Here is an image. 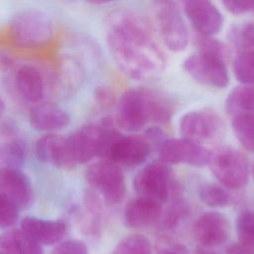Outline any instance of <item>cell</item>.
Instances as JSON below:
<instances>
[{
    "mask_svg": "<svg viewBox=\"0 0 254 254\" xmlns=\"http://www.w3.org/2000/svg\"><path fill=\"white\" fill-rule=\"evenodd\" d=\"M133 189L137 196L164 203L178 193L179 186L170 165L158 160L145 165L137 172L133 179Z\"/></svg>",
    "mask_w": 254,
    "mask_h": 254,
    "instance_id": "cell-5",
    "label": "cell"
},
{
    "mask_svg": "<svg viewBox=\"0 0 254 254\" xmlns=\"http://www.w3.org/2000/svg\"><path fill=\"white\" fill-rule=\"evenodd\" d=\"M222 5L234 15L254 12V0H225L222 1Z\"/></svg>",
    "mask_w": 254,
    "mask_h": 254,
    "instance_id": "cell-34",
    "label": "cell"
},
{
    "mask_svg": "<svg viewBox=\"0 0 254 254\" xmlns=\"http://www.w3.org/2000/svg\"><path fill=\"white\" fill-rule=\"evenodd\" d=\"M209 167L214 178L228 190H239L247 184L249 164L246 157L237 150H219L212 155Z\"/></svg>",
    "mask_w": 254,
    "mask_h": 254,
    "instance_id": "cell-9",
    "label": "cell"
},
{
    "mask_svg": "<svg viewBox=\"0 0 254 254\" xmlns=\"http://www.w3.org/2000/svg\"><path fill=\"white\" fill-rule=\"evenodd\" d=\"M252 176H253V179H254V164H253V167H252Z\"/></svg>",
    "mask_w": 254,
    "mask_h": 254,
    "instance_id": "cell-39",
    "label": "cell"
},
{
    "mask_svg": "<svg viewBox=\"0 0 254 254\" xmlns=\"http://www.w3.org/2000/svg\"><path fill=\"white\" fill-rule=\"evenodd\" d=\"M0 195L6 197L19 209L29 207L34 199V190L29 177L20 169L1 168Z\"/></svg>",
    "mask_w": 254,
    "mask_h": 254,
    "instance_id": "cell-14",
    "label": "cell"
},
{
    "mask_svg": "<svg viewBox=\"0 0 254 254\" xmlns=\"http://www.w3.org/2000/svg\"><path fill=\"white\" fill-rule=\"evenodd\" d=\"M1 254H7V253H4V252H1Z\"/></svg>",
    "mask_w": 254,
    "mask_h": 254,
    "instance_id": "cell-40",
    "label": "cell"
},
{
    "mask_svg": "<svg viewBox=\"0 0 254 254\" xmlns=\"http://www.w3.org/2000/svg\"><path fill=\"white\" fill-rule=\"evenodd\" d=\"M113 254H151V245L145 236L134 234L122 239Z\"/></svg>",
    "mask_w": 254,
    "mask_h": 254,
    "instance_id": "cell-28",
    "label": "cell"
},
{
    "mask_svg": "<svg viewBox=\"0 0 254 254\" xmlns=\"http://www.w3.org/2000/svg\"><path fill=\"white\" fill-rule=\"evenodd\" d=\"M185 71L200 84L224 88L229 84V73L225 64V59L221 56L196 51L183 62Z\"/></svg>",
    "mask_w": 254,
    "mask_h": 254,
    "instance_id": "cell-8",
    "label": "cell"
},
{
    "mask_svg": "<svg viewBox=\"0 0 254 254\" xmlns=\"http://www.w3.org/2000/svg\"><path fill=\"white\" fill-rule=\"evenodd\" d=\"M162 216V203L141 196L129 200L124 208L125 224L131 228L151 226L158 222Z\"/></svg>",
    "mask_w": 254,
    "mask_h": 254,
    "instance_id": "cell-19",
    "label": "cell"
},
{
    "mask_svg": "<svg viewBox=\"0 0 254 254\" xmlns=\"http://www.w3.org/2000/svg\"><path fill=\"white\" fill-rule=\"evenodd\" d=\"M151 150L152 145L144 136L122 135L118 132L101 159H106L121 168H133L142 165L149 157Z\"/></svg>",
    "mask_w": 254,
    "mask_h": 254,
    "instance_id": "cell-11",
    "label": "cell"
},
{
    "mask_svg": "<svg viewBox=\"0 0 254 254\" xmlns=\"http://www.w3.org/2000/svg\"><path fill=\"white\" fill-rule=\"evenodd\" d=\"M195 254H218V253L210 251V250H206V249H197Z\"/></svg>",
    "mask_w": 254,
    "mask_h": 254,
    "instance_id": "cell-38",
    "label": "cell"
},
{
    "mask_svg": "<svg viewBox=\"0 0 254 254\" xmlns=\"http://www.w3.org/2000/svg\"><path fill=\"white\" fill-rule=\"evenodd\" d=\"M109 53L121 71L135 80H152L165 69L166 58L149 22L130 9L111 13L106 26Z\"/></svg>",
    "mask_w": 254,
    "mask_h": 254,
    "instance_id": "cell-1",
    "label": "cell"
},
{
    "mask_svg": "<svg viewBox=\"0 0 254 254\" xmlns=\"http://www.w3.org/2000/svg\"><path fill=\"white\" fill-rule=\"evenodd\" d=\"M158 254H190L188 248L179 242L168 243L158 250Z\"/></svg>",
    "mask_w": 254,
    "mask_h": 254,
    "instance_id": "cell-35",
    "label": "cell"
},
{
    "mask_svg": "<svg viewBox=\"0 0 254 254\" xmlns=\"http://www.w3.org/2000/svg\"><path fill=\"white\" fill-rule=\"evenodd\" d=\"M225 108L231 116L254 115V84H242L232 89L226 98Z\"/></svg>",
    "mask_w": 254,
    "mask_h": 254,
    "instance_id": "cell-23",
    "label": "cell"
},
{
    "mask_svg": "<svg viewBox=\"0 0 254 254\" xmlns=\"http://www.w3.org/2000/svg\"><path fill=\"white\" fill-rule=\"evenodd\" d=\"M236 232L239 242L254 247V212L245 210L236 220Z\"/></svg>",
    "mask_w": 254,
    "mask_h": 254,
    "instance_id": "cell-30",
    "label": "cell"
},
{
    "mask_svg": "<svg viewBox=\"0 0 254 254\" xmlns=\"http://www.w3.org/2000/svg\"><path fill=\"white\" fill-rule=\"evenodd\" d=\"M31 127L37 131L56 133L64 129L70 122L69 114L52 102H40L31 107L28 115Z\"/></svg>",
    "mask_w": 254,
    "mask_h": 254,
    "instance_id": "cell-16",
    "label": "cell"
},
{
    "mask_svg": "<svg viewBox=\"0 0 254 254\" xmlns=\"http://www.w3.org/2000/svg\"><path fill=\"white\" fill-rule=\"evenodd\" d=\"M27 154L25 141L15 134L10 125L2 127V140L0 147L1 168L20 169L25 162Z\"/></svg>",
    "mask_w": 254,
    "mask_h": 254,
    "instance_id": "cell-21",
    "label": "cell"
},
{
    "mask_svg": "<svg viewBox=\"0 0 254 254\" xmlns=\"http://www.w3.org/2000/svg\"><path fill=\"white\" fill-rule=\"evenodd\" d=\"M229 235V220L218 211L202 213L193 224V236L203 247L219 246L228 239Z\"/></svg>",
    "mask_w": 254,
    "mask_h": 254,
    "instance_id": "cell-15",
    "label": "cell"
},
{
    "mask_svg": "<svg viewBox=\"0 0 254 254\" xmlns=\"http://www.w3.org/2000/svg\"><path fill=\"white\" fill-rule=\"evenodd\" d=\"M155 17L165 46L172 52L184 51L190 40L185 13L174 1H157Z\"/></svg>",
    "mask_w": 254,
    "mask_h": 254,
    "instance_id": "cell-7",
    "label": "cell"
},
{
    "mask_svg": "<svg viewBox=\"0 0 254 254\" xmlns=\"http://www.w3.org/2000/svg\"><path fill=\"white\" fill-rule=\"evenodd\" d=\"M183 11L192 28L200 36L212 37L223 27V16L210 1L188 0L183 3Z\"/></svg>",
    "mask_w": 254,
    "mask_h": 254,
    "instance_id": "cell-13",
    "label": "cell"
},
{
    "mask_svg": "<svg viewBox=\"0 0 254 254\" xmlns=\"http://www.w3.org/2000/svg\"><path fill=\"white\" fill-rule=\"evenodd\" d=\"M199 199L212 208H223L234 202V197L225 187L206 183L201 185L197 190Z\"/></svg>",
    "mask_w": 254,
    "mask_h": 254,
    "instance_id": "cell-24",
    "label": "cell"
},
{
    "mask_svg": "<svg viewBox=\"0 0 254 254\" xmlns=\"http://www.w3.org/2000/svg\"><path fill=\"white\" fill-rule=\"evenodd\" d=\"M189 212L190 207L185 200L180 198L174 199L162 216L164 226L169 229L176 227L189 215Z\"/></svg>",
    "mask_w": 254,
    "mask_h": 254,
    "instance_id": "cell-29",
    "label": "cell"
},
{
    "mask_svg": "<svg viewBox=\"0 0 254 254\" xmlns=\"http://www.w3.org/2000/svg\"><path fill=\"white\" fill-rule=\"evenodd\" d=\"M19 208L8 200L6 197L0 195V225L2 228H9L13 226L19 216Z\"/></svg>",
    "mask_w": 254,
    "mask_h": 254,
    "instance_id": "cell-31",
    "label": "cell"
},
{
    "mask_svg": "<svg viewBox=\"0 0 254 254\" xmlns=\"http://www.w3.org/2000/svg\"><path fill=\"white\" fill-rule=\"evenodd\" d=\"M15 87L27 102L38 104L45 95V78L41 70L32 64H21L15 72Z\"/></svg>",
    "mask_w": 254,
    "mask_h": 254,
    "instance_id": "cell-20",
    "label": "cell"
},
{
    "mask_svg": "<svg viewBox=\"0 0 254 254\" xmlns=\"http://www.w3.org/2000/svg\"><path fill=\"white\" fill-rule=\"evenodd\" d=\"M110 92L107 89L104 88H99L96 92V98L97 101L99 102V104H108L111 96H110Z\"/></svg>",
    "mask_w": 254,
    "mask_h": 254,
    "instance_id": "cell-37",
    "label": "cell"
},
{
    "mask_svg": "<svg viewBox=\"0 0 254 254\" xmlns=\"http://www.w3.org/2000/svg\"><path fill=\"white\" fill-rule=\"evenodd\" d=\"M118 131L107 122L82 125L66 136L67 149L74 167L90 162L95 157H102L107 146Z\"/></svg>",
    "mask_w": 254,
    "mask_h": 254,
    "instance_id": "cell-3",
    "label": "cell"
},
{
    "mask_svg": "<svg viewBox=\"0 0 254 254\" xmlns=\"http://www.w3.org/2000/svg\"><path fill=\"white\" fill-rule=\"evenodd\" d=\"M231 127L242 147L254 153V115L237 114L232 116Z\"/></svg>",
    "mask_w": 254,
    "mask_h": 254,
    "instance_id": "cell-25",
    "label": "cell"
},
{
    "mask_svg": "<svg viewBox=\"0 0 254 254\" xmlns=\"http://www.w3.org/2000/svg\"><path fill=\"white\" fill-rule=\"evenodd\" d=\"M20 228L41 245L60 242L67 230L65 222L62 219H45L36 216L24 217Z\"/></svg>",
    "mask_w": 254,
    "mask_h": 254,
    "instance_id": "cell-18",
    "label": "cell"
},
{
    "mask_svg": "<svg viewBox=\"0 0 254 254\" xmlns=\"http://www.w3.org/2000/svg\"><path fill=\"white\" fill-rule=\"evenodd\" d=\"M52 254H88V250L84 242L71 239L60 243L53 250Z\"/></svg>",
    "mask_w": 254,
    "mask_h": 254,
    "instance_id": "cell-33",
    "label": "cell"
},
{
    "mask_svg": "<svg viewBox=\"0 0 254 254\" xmlns=\"http://www.w3.org/2000/svg\"><path fill=\"white\" fill-rule=\"evenodd\" d=\"M179 129L182 137L202 144L219 139L223 134V123L214 111L195 109L181 117Z\"/></svg>",
    "mask_w": 254,
    "mask_h": 254,
    "instance_id": "cell-12",
    "label": "cell"
},
{
    "mask_svg": "<svg viewBox=\"0 0 254 254\" xmlns=\"http://www.w3.org/2000/svg\"><path fill=\"white\" fill-rule=\"evenodd\" d=\"M173 104L164 94L146 87L126 90L117 103L116 123L128 132H138L150 123H167Z\"/></svg>",
    "mask_w": 254,
    "mask_h": 254,
    "instance_id": "cell-2",
    "label": "cell"
},
{
    "mask_svg": "<svg viewBox=\"0 0 254 254\" xmlns=\"http://www.w3.org/2000/svg\"><path fill=\"white\" fill-rule=\"evenodd\" d=\"M0 245L2 252L7 254H43L42 245L21 228L11 229L2 234Z\"/></svg>",
    "mask_w": 254,
    "mask_h": 254,
    "instance_id": "cell-22",
    "label": "cell"
},
{
    "mask_svg": "<svg viewBox=\"0 0 254 254\" xmlns=\"http://www.w3.org/2000/svg\"><path fill=\"white\" fill-rule=\"evenodd\" d=\"M195 44L197 47V51L212 53V54L221 56L224 59L227 55L226 47L221 42H219L216 39H213L212 37H205V36L198 35L195 38Z\"/></svg>",
    "mask_w": 254,
    "mask_h": 254,
    "instance_id": "cell-32",
    "label": "cell"
},
{
    "mask_svg": "<svg viewBox=\"0 0 254 254\" xmlns=\"http://www.w3.org/2000/svg\"><path fill=\"white\" fill-rule=\"evenodd\" d=\"M233 71L236 79L242 84H254V52L237 53Z\"/></svg>",
    "mask_w": 254,
    "mask_h": 254,
    "instance_id": "cell-27",
    "label": "cell"
},
{
    "mask_svg": "<svg viewBox=\"0 0 254 254\" xmlns=\"http://www.w3.org/2000/svg\"><path fill=\"white\" fill-rule=\"evenodd\" d=\"M226 254H254V247L242 244L240 242L233 243L227 247Z\"/></svg>",
    "mask_w": 254,
    "mask_h": 254,
    "instance_id": "cell-36",
    "label": "cell"
},
{
    "mask_svg": "<svg viewBox=\"0 0 254 254\" xmlns=\"http://www.w3.org/2000/svg\"><path fill=\"white\" fill-rule=\"evenodd\" d=\"M85 179L89 189L106 205L120 203L126 193V181L122 168L106 159H100L88 166Z\"/></svg>",
    "mask_w": 254,
    "mask_h": 254,
    "instance_id": "cell-6",
    "label": "cell"
},
{
    "mask_svg": "<svg viewBox=\"0 0 254 254\" xmlns=\"http://www.w3.org/2000/svg\"><path fill=\"white\" fill-rule=\"evenodd\" d=\"M230 42L237 53L254 52V23H244L230 32Z\"/></svg>",
    "mask_w": 254,
    "mask_h": 254,
    "instance_id": "cell-26",
    "label": "cell"
},
{
    "mask_svg": "<svg viewBox=\"0 0 254 254\" xmlns=\"http://www.w3.org/2000/svg\"><path fill=\"white\" fill-rule=\"evenodd\" d=\"M160 160L168 165L202 168L210 164L212 153L200 143L181 137L166 139L159 147Z\"/></svg>",
    "mask_w": 254,
    "mask_h": 254,
    "instance_id": "cell-10",
    "label": "cell"
},
{
    "mask_svg": "<svg viewBox=\"0 0 254 254\" xmlns=\"http://www.w3.org/2000/svg\"><path fill=\"white\" fill-rule=\"evenodd\" d=\"M9 33L17 46L39 48L53 38L54 23L44 10L26 8L12 17L9 23Z\"/></svg>",
    "mask_w": 254,
    "mask_h": 254,
    "instance_id": "cell-4",
    "label": "cell"
},
{
    "mask_svg": "<svg viewBox=\"0 0 254 254\" xmlns=\"http://www.w3.org/2000/svg\"><path fill=\"white\" fill-rule=\"evenodd\" d=\"M35 153L39 161L61 169H72L66 136L57 133L46 134L39 138L35 145Z\"/></svg>",
    "mask_w": 254,
    "mask_h": 254,
    "instance_id": "cell-17",
    "label": "cell"
}]
</instances>
